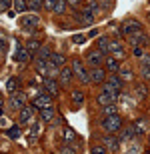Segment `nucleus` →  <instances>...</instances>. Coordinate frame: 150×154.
<instances>
[{"label": "nucleus", "instance_id": "obj_37", "mask_svg": "<svg viewBox=\"0 0 150 154\" xmlns=\"http://www.w3.org/2000/svg\"><path fill=\"white\" fill-rule=\"evenodd\" d=\"M66 8H68V2H66V0H58L56 8H54V14H64Z\"/></svg>", "mask_w": 150, "mask_h": 154}, {"label": "nucleus", "instance_id": "obj_50", "mask_svg": "<svg viewBox=\"0 0 150 154\" xmlns=\"http://www.w3.org/2000/svg\"><path fill=\"white\" fill-rule=\"evenodd\" d=\"M2 104H4V100H2V96H0V106H2Z\"/></svg>", "mask_w": 150, "mask_h": 154}, {"label": "nucleus", "instance_id": "obj_39", "mask_svg": "<svg viewBox=\"0 0 150 154\" xmlns=\"http://www.w3.org/2000/svg\"><path fill=\"white\" fill-rule=\"evenodd\" d=\"M14 0H0V12H8Z\"/></svg>", "mask_w": 150, "mask_h": 154}, {"label": "nucleus", "instance_id": "obj_5", "mask_svg": "<svg viewBox=\"0 0 150 154\" xmlns=\"http://www.w3.org/2000/svg\"><path fill=\"white\" fill-rule=\"evenodd\" d=\"M138 30H144L142 28V22L134 20V18H128V20H124V22L120 24L118 36H128V34H132V32H138Z\"/></svg>", "mask_w": 150, "mask_h": 154}, {"label": "nucleus", "instance_id": "obj_23", "mask_svg": "<svg viewBox=\"0 0 150 154\" xmlns=\"http://www.w3.org/2000/svg\"><path fill=\"white\" fill-rule=\"evenodd\" d=\"M82 10H86V12H90V14H100L102 12V6H100V2L98 0H86V4H84V8Z\"/></svg>", "mask_w": 150, "mask_h": 154}, {"label": "nucleus", "instance_id": "obj_34", "mask_svg": "<svg viewBox=\"0 0 150 154\" xmlns=\"http://www.w3.org/2000/svg\"><path fill=\"white\" fill-rule=\"evenodd\" d=\"M42 8H44V0H28V10L40 12Z\"/></svg>", "mask_w": 150, "mask_h": 154}, {"label": "nucleus", "instance_id": "obj_27", "mask_svg": "<svg viewBox=\"0 0 150 154\" xmlns=\"http://www.w3.org/2000/svg\"><path fill=\"white\" fill-rule=\"evenodd\" d=\"M108 46H110V38L106 34L100 36V38H96V48H98L102 54H108Z\"/></svg>", "mask_w": 150, "mask_h": 154}, {"label": "nucleus", "instance_id": "obj_28", "mask_svg": "<svg viewBox=\"0 0 150 154\" xmlns=\"http://www.w3.org/2000/svg\"><path fill=\"white\" fill-rule=\"evenodd\" d=\"M24 46H26V50H28L30 54H32V56H36V54H38V50H40V46H42V44H40V42H38L36 38H30V40H28V42H26Z\"/></svg>", "mask_w": 150, "mask_h": 154}, {"label": "nucleus", "instance_id": "obj_13", "mask_svg": "<svg viewBox=\"0 0 150 154\" xmlns=\"http://www.w3.org/2000/svg\"><path fill=\"white\" fill-rule=\"evenodd\" d=\"M102 66L106 68V72H108V74H118V72H120V68H122L120 60H118V58H114V56H110V54H106Z\"/></svg>", "mask_w": 150, "mask_h": 154}, {"label": "nucleus", "instance_id": "obj_15", "mask_svg": "<svg viewBox=\"0 0 150 154\" xmlns=\"http://www.w3.org/2000/svg\"><path fill=\"white\" fill-rule=\"evenodd\" d=\"M42 88H44L48 94H52V96H58V92H60V82H58V78L54 80L52 76H46L44 82H42Z\"/></svg>", "mask_w": 150, "mask_h": 154}, {"label": "nucleus", "instance_id": "obj_53", "mask_svg": "<svg viewBox=\"0 0 150 154\" xmlns=\"http://www.w3.org/2000/svg\"><path fill=\"white\" fill-rule=\"evenodd\" d=\"M148 20H150V12H148Z\"/></svg>", "mask_w": 150, "mask_h": 154}, {"label": "nucleus", "instance_id": "obj_20", "mask_svg": "<svg viewBox=\"0 0 150 154\" xmlns=\"http://www.w3.org/2000/svg\"><path fill=\"white\" fill-rule=\"evenodd\" d=\"M30 56H32V54L26 50V46H18L16 52H14V60H16L18 64H28L30 62Z\"/></svg>", "mask_w": 150, "mask_h": 154}, {"label": "nucleus", "instance_id": "obj_41", "mask_svg": "<svg viewBox=\"0 0 150 154\" xmlns=\"http://www.w3.org/2000/svg\"><path fill=\"white\" fill-rule=\"evenodd\" d=\"M56 4H58V0H44V8H46L48 12H54Z\"/></svg>", "mask_w": 150, "mask_h": 154}, {"label": "nucleus", "instance_id": "obj_14", "mask_svg": "<svg viewBox=\"0 0 150 154\" xmlns=\"http://www.w3.org/2000/svg\"><path fill=\"white\" fill-rule=\"evenodd\" d=\"M26 100H28V96H26V94H24L22 90H16L14 94H10V100H8V102H10L12 108L20 110L22 106H26Z\"/></svg>", "mask_w": 150, "mask_h": 154}, {"label": "nucleus", "instance_id": "obj_1", "mask_svg": "<svg viewBox=\"0 0 150 154\" xmlns=\"http://www.w3.org/2000/svg\"><path fill=\"white\" fill-rule=\"evenodd\" d=\"M100 126H102V130L108 132V134H118L120 128L124 126V122H122L120 114H112V116H104V118L100 120Z\"/></svg>", "mask_w": 150, "mask_h": 154}, {"label": "nucleus", "instance_id": "obj_40", "mask_svg": "<svg viewBox=\"0 0 150 154\" xmlns=\"http://www.w3.org/2000/svg\"><path fill=\"white\" fill-rule=\"evenodd\" d=\"M100 6H102V12L104 10H112V6H114V0H98Z\"/></svg>", "mask_w": 150, "mask_h": 154}, {"label": "nucleus", "instance_id": "obj_3", "mask_svg": "<svg viewBox=\"0 0 150 154\" xmlns=\"http://www.w3.org/2000/svg\"><path fill=\"white\" fill-rule=\"evenodd\" d=\"M30 104L34 106L36 110H40V108H48V106H54V102H52V94H48L44 88L42 90H38L34 94V96L30 98Z\"/></svg>", "mask_w": 150, "mask_h": 154}, {"label": "nucleus", "instance_id": "obj_6", "mask_svg": "<svg viewBox=\"0 0 150 154\" xmlns=\"http://www.w3.org/2000/svg\"><path fill=\"white\" fill-rule=\"evenodd\" d=\"M128 46L132 48V46H148L150 44V36L146 34L144 30H138V32H132V34H128Z\"/></svg>", "mask_w": 150, "mask_h": 154}, {"label": "nucleus", "instance_id": "obj_25", "mask_svg": "<svg viewBox=\"0 0 150 154\" xmlns=\"http://www.w3.org/2000/svg\"><path fill=\"white\" fill-rule=\"evenodd\" d=\"M118 136H120V140H130V138H134V136H138L136 134V128L134 126H122L120 128V132H118Z\"/></svg>", "mask_w": 150, "mask_h": 154}, {"label": "nucleus", "instance_id": "obj_2", "mask_svg": "<svg viewBox=\"0 0 150 154\" xmlns=\"http://www.w3.org/2000/svg\"><path fill=\"white\" fill-rule=\"evenodd\" d=\"M70 66H72L74 76L78 78L80 84H90V72L86 70V62H82L80 58H72L70 60Z\"/></svg>", "mask_w": 150, "mask_h": 154}, {"label": "nucleus", "instance_id": "obj_36", "mask_svg": "<svg viewBox=\"0 0 150 154\" xmlns=\"http://www.w3.org/2000/svg\"><path fill=\"white\" fill-rule=\"evenodd\" d=\"M6 134L12 138V140H16V138H20V134H22V130H20V126H10L8 130H6Z\"/></svg>", "mask_w": 150, "mask_h": 154}, {"label": "nucleus", "instance_id": "obj_35", "mask_svg": "<svg viewBox=\"0 0 150 154\" xmlns=\"http://www.w3.org/2000/svg\"><path fill=\"white\" fill-rule=\"evenodd\" d=\"M118 74H120V78L124 80V82H130V80H132V76H134V72H132L130 68H128V66H122Z\"/></svg>", "mask_w": 150, "mask_h": 154}, {"label": "nucleus", "instance_id": "obj_38", "mask_svg": "<svg viewBox=\"0 0 150 154\" xmlns=\"http://www.w3.org/2000/svg\"><path fill=\"white\" fill-rule=\"evenodd\" d=\"M140 76L144 82H150V66H140Z\"/></svg>", "mask_w": 150, "mask_h": 154}, {"label": "nucleus", "instance_id": "obj_49", "mask_svg": "<svg viewBox=\"0 0 150 154\" xmlns=\"http://www.w3.org/2000/svg\"><path fill=\"white\" fill-rule=\"evenodd\" d=\"M86 36H88V38H96V36H98V30H90Z\"/></svg>", "mask_w": 150, "mask_h": 154}, {"label": "nucleus", "instance_id": "obj_19", "mask_svg": "<svg viewBox=\"0 0 150 154\" xmlns=\"http://www.w3.org/2000/svg\"><path fill=\"white\" fill-rule=\"evenodd\" d=\"M74 18L78 20V24H82V26H90V24H94V20H96V16L90 14V12H86V10L74 12Z\"/></svg>", "mask_w": 150, "mask_h": 154}, {"label": "nucleus", "instance_id": "obj_11", "mask_svg": "<svg viewBox=\"0 0 150 154\" xmlns=\"http://www.w3.org/2000/svg\"><path fill=\"white\" fill-rule=\"evenodd\" d=\"M88 72H90V84H102L106 80V76H108L104 66H90Z\"/></svg>", "mask_w": 150, "mask_h": 154}, {"label": "nucleus", "instance_id": "obj_32", "mask_svg": "<svg viewBox=\"0 0 150 154\" xmlns=\"http://www.w3.org/2000/svg\"><path fill=\"white\" fill-rule=\"evenodd\" d=\"M62 138L66 140V142H72V140H76V132H74V128H70V126L62 128Z\"/></svg>", "mask_w": 150, "mask_h": 154}, {"label": "nucleus", "instance_id": "obj_8", "mask_svg": "<svg viewBox=\"0 0 150 154\" xmlns=\"http://www.w3.org/2000/svg\"><path fill=\"white\" fill-rule=\"evenodd\" d=\"M108 54H110V56H114V58H118V60H122V58L126 56V44L120 42V40H110Z\"/></svg>", "mask_w": 150, "mask_h": 154}, {"label": "nucleus", "instance_id": "obj_24", "mask_svg": "<svg viewBox=\"0 0 150 154\" xmlns=\"http://www.w3.org/2000/svg\"><path fill=\"white\" fill-rule=\"evenodd\" d=\"M70 100H72V104H74L76 108H80L82 104H84V100H86V96H84L82 90H72L70 92Z\"/></svg>", "mask_w": 150, "mask_h": 154}, {"label": "nucleus", "instance_id": "obj_48", "mask_svg": "<svg viewBox=\"0 0 150 154\" xmlns=\"http://www.w3.org/2000/svg\"><path fill=\"white\" fill-rule=\"evenodd\" d=\"M66 2H68V6H70V8H76V6L80 4L82 0H66Z\"/></svg>", "mask_w": 150, "mask_h": 154}, {"label": "nucleus", "instance_id": "obj_4", "mask_svg": "<svg viewBox=\"0 0 150 154\" xmlns=\"http://www.w3.org/2000/svg\"><path fill=\"white\" fill-rule=\"evenodd\" d=\"M122 88H124V80L120 78V74H110L102 82V90L106 92H122Z\"/></svg>", "mask_w": 150, "mask_h": 154}, {"label": "nucleus", "instance_id": "obj_16", "mask_svg": "<svg viewBox=\"0 0 150 154\" xmlns=\"http://www.w3.org/2000/svg\"><path fill=\"white\" fill-rule=\"evenodd\" d=\"M116 100H120V92H106V90H102L98 96H96V102H98L100 106L110 104V102H116Z\"/></svg>", "mask_w": 150, "mask_h": 154}, {"label": "nucleus", "instance_id": "obj_43", "mask_svg": "<svg viewBox=\"0 0 150 154\" xmlns=\"http://www.w3.org/2000/svg\"><path fill=\"white\" fill-rule=\"evenodd\" d=\"M140 66H150V54L144 52L142 56H140Z\"/></svg>", "mask_w": 150, "mask_h": 154}, {"label": "nucleus", "instance_id": "obj_31", "mask_svg": "<svg viewBox=\"0 0 150 154\" xmlns=\"http://www.w3.org/2000/svg\"><path fill=\"white\" fill-rule=\"evenodd\" d=\"M52 52H54V50H52V48H50L48 44H42V46H40V50H38V54H36V56H38V58H44V60H48V58L52 56Z\"/></svg>", "mask_w": 150, "mask_h": 154}, {"label": "nucleus", "instance_id": "obj_45", "mask_svg": "<svg viewBox=\"0 0 150 154\" xmlns=\"http://www.w3.org/2000/svg\"><path fill=\"white\" fill-rule=\"evenodd\" d=\"M6 44H8V40H6V34L0 30V52L6 50Z\"/></svg>", "mask_w": 150, "mask_h": 154}, {"label": "nucleus", "instance_id": "obj_18", "mask_svg": "<svg viewBox=\"0 0 150 154\" xmlns=\"http://www.w3.org/2000/svg\"><path fill=\"white\" fill-rule=\"evenodd\" d=\"M48 62H50V66H54V68H62V66H66V62H68V58H66V54H62V52H52V56L48 58Z\"/></svg>", "mask_w": 150, "mask_h": 154}, {"label": "nucleus", "instance_id": "obj_10", "mask_svg": "<svg viewBox=\"0 0 150 154\" xmlns=\"http://www.w3.org/2000/svg\"><path fill=\"white\" fill-rule=\"evenodd\" d=\"M120 142H122L120 136L104 132V136H102V144L106 146V150H108V152H118V148H120Z\"/></svg>", "mask_w": 150, "mask_h": 154}, {"label": "nucleus", "instance_id": "obj_17", "mask_svg": "<svg viewBox=\"0 0 150 154\" xmlns=\"http://www.w3.org/2000/svg\"><path fill=\"white\" fill-rule=\"evenodd\" d=\"M34 106H32V104H30V106H28V104H26V106H22V108H20V110H18V112H20V114H18V122H20V124H28V122H30V120H32V116H34Z\"/></svg>", "mask_w": 150, "mask_h": 154}, {"label": "nucleus", "instance_id": "obj_44", "mask_svg": "<svg viewBox=\"0 0 150 154\" xmlns=\"http://www.w3.org/2000/svg\"><path fill=\"white\" fill-rule=\"evenodd\" d=\"M132 54L136 58H140L142 54H144V46H132Z\"/></svg>", "mask_w": 150, "mask_h": 154}, {"label": "nucleus", "instance_id": "obj_21", "mask_svg": "<svg viewBox=\"0 0 150 154\" xmlns=\"http://www.w3.org/2000/svg\"><path fill=\"white\" fill-rule=\"evenodd\" d=\"M38 118H40L42 122H54V118H56V110H54V106L40 108L38 110Z\"/></svg>", "mask_w": 150, "mask_h": 154}, {"label": "nucleus", "instance_id": "obj_12", "mask_svg": "<svg viewBox=\"0 0 150 154\" xmlns=\"http://www.w3.org/2000/svg\"><path fill=\"white\" fill-rule=\"evenodd\" d=\"M72 80H74V70H72V66H62V68L58 70V82H60V86H70Z\"/></svg>", "mask_w": 150, "mask_h": 154}, {"label": "nucleus", "instance_id": "obj_52", "mask_svg": "<svg viewBox=\"0 0 150 154\" xmlns=\"http://www.w3.org/2000/svg\"><path fill=\"white\" fill-rule=\"evenodd\" d=\"M148 144H150V134H148Z\"/></svg>", "mask_w": 150, "mask_h": 154}, {"label": "nucleus", "instance_id": "obj_47", "mask_svg": "<svg viewBox=\"0 0 150 154\" xmlns=\"http://www.w3.org/2000/svg\"><path fill=\"white\" fill-rule=\"evenodd\" d=\"M58 152H62V154H68V152H70V154H74L76 150H74V148H70V146H66V148H60Z\"/></svg>", "mask_w": 150, "mask_h": 154}, {"label": "nucleus", "instance_id": "obj_26", "mask_svg": "<svg viewBox=\"0 0 150 154\" xmlns=\"http://www.w3.org/2000/svg\"><path fill=\"white\" fill-rule=\"evenodd\" d=\"M100 114H104V116L120 114V108H118V104H116V102H110V104H104V106H102V110H100Z\"/></svg>", "mask_w": 150, "mask_h": 154}, {"label": "nucleus", "instance_id": "obj_22", "mask_svg": "<svg viewBox=\"0 0 150 154\" xmlns=\"http://www.w3.org/2000/svg\"><path fill=\"white\" fill-rule=\"evenodd\" d=\"M134 98H138V100H146V98H148V88H146L144 80L134 86Z\"/></svg>", "mask_w": 150, "mask_h": 154}, {"label": "nucleus", "instance_id": "obj_7", "mask_svg": "<svg viewBox=\"0 0 150 154\" xmlns=\"http://www.w3.org/2000/svg\"><path fill=\"white\" fill-rule=\"evenodd\" d=\"M20 26H22L24 30H32L34 28H38V24H40V16L38 14H20Z\"/></svg>", "mask_w": 150, "mask_h": 154}, {"label": "nucleus", "instance_id": "obj_51", "mask_svg": "<svg viewBox=\"0 0 150 154\" xmlns=\"http://www.w3.org/2000/svg\"><path fill=\"white\" fill-rule=\"evenodd\" d=\"M0 116H2V106H0Z\"/></svg>", "mask_w": 150, "mask_h": 154}, {"label": "nucleus", "instance_id": "obj_42", "mask_svg": "<svg viewBox=\"0 0 150 154\" xmlns=\"http://www.w3.org/2000/svg\"><path fill=\"white\" fill-rule=\"evenodd\" d=\"M90 152H92V154H106L108 150H106V146L102 144V146H92V148H90Z\"/></svg>", "mask_w": 150, "mask_h": 154}, {"label": "nucleus", "instance_id": "obj_9", "mask_svg": "<svg viewBox=\"0 0 150 154\" xmlns=\"http://www.w3.org/2000/svg\"><path fill=\"white\" fill-rule=\"evenodd\" d=\"M104 58H106V54H102L98 48H90L86 52V64L88 66H102Z\"/></svg>", "mask_w": 150, "mask_h": 154}, {"label": "nucleus", "instance_id": "obj_30", "mask_svg": "<svg viewBox=\"0 0 150 154\" xmlns=\"http://www.w3.org/2000/svg\"><path fill=\"white\" fill-rule=\"evenodd\" d=\"M12 6H14V10H16L18 14H24V12L28 10V0H14Z\"/></svg>", "mask_w": 150, "mask_h": 154}, {"label": "nucleus", "instance_id": "obj_29", "mask_svg": "<svg viewBox=\"0 0 150 154\" xmlns=\"http://www.w3.org/2000/svg\"><path fill=\"white\" fill-rule=\"evenodd\" d=\"M18 86H20V80H18L16 76H12V78L6 82V92H8V94H14V92L18 90Z\"/></svg>", "mask_w": 150, "mask_h": 154}, {"label": "nucleus", "instance_id": "obj_33", "mask_svg": "<svg viewBox=\"0 0 150 154\" xmlns=\"http://www.w3.org/2000/svg\"><path fill=\"white\" fill-rule=\"evenodd\" d=\"M36 136H40V124L38 122H34V124L30 126V132H28V140L30 142H34Z\"/></svg>", "mask_w": 150, "mask_h": 154}, {"label": "nucleus", "instance_id": "obj_54", "mask_svg": "<svg viewBox=\"0 0 150 154\" xmlns=\"http://www.w3.org/2000/svg\"><path fill=\"white\" fill-rule=\"evenodd\" d=\"M148 98H150V90H148Z\"/></svg>", "mask_w": 150, "mask_h": 154}, {"label": "nucleus", "instance_id": "obj_46", "mask_svg": "<svg viewBox=\"0 0 150 154\" xmlns=\"http://www.w3.org/2000/svg\"><path fill=\"white\" fill-rule=\"evenodd\" d=\"M86 38H88V36H82V34H74V36H72V40H74L76 44H84Z\"/></svg>", "mask_w": 150, "mask_h": 154}]
</instances>
